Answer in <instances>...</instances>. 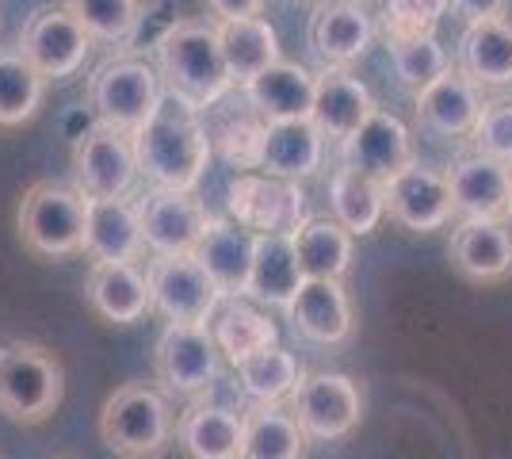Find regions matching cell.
<instances>
[{"mask_svg": "<svg viewBox=\"0 0 512 459\" xmlns=\"http://www.w3.org/2000/svg\"><path fill=\"white\" fill-rule=\"evenodd\" d=\"M211 150V134L203 127L199 111L180 104L169 92L161 108L150 115V123L134 134L138 173L165 192H195L207 173Z\"/></svg>", "mask_w": 512, "mask_h": 459, "instance_id": "obj_1", "label": "cell"}, {"mask_svg": "<svg viewBox=\"0 0 512 459\" xmlns=\"http://www.w3.org/2000/svg\"><path fill=\"white\" fill-rule=\"evenodd\" d=\"M157 73L169 96L203 111L218 104L234 77L222 58V39L214 20H176L157 43Z\"/></svg>", "mask_w": 512, "mask_h": 459, "instance_id": "obj_2", "label": "cell"}, {"mask_svg": "<svg viewBox=\"0 0 512 459\" xmlns=\"http://www.w3.org/2000/svg\"><path fill=\"white\" fill-rule=\"evenodd\" d=\"M176 437L169 394L150 383H127L100 410V440L119 459H161Z\"/></svg>", "mask_w": 512, "mask_h": 459, "instance_id": "obj_3", "label": "cell"}, {"mask_svg": "<svg viewBox=\"0 0 512 459\" xmlns=\"http://www.w3.org/2000/svg\"><path fill=\"white\" fill-rule=\"evenodd\" d=\"M161 100H165L161 73L146 58H134V54L107 58L88 77V108L96 115V123L130 134V138L150 123Z\"/></svg>", "mask_w": 512, "mask_h": 459, "instance_id": "obj_4", "label": "cell"}, {"mask_svg": "<svg viewBox=\"0 0 512 459\" xmlns=\"http://www.w3.org/2000/svg\"><path fill=\"white\" fill-rule=\"evenodd\" d=\"M65 368L46 345L8 341L0 345V414L20 425H43L62 406Z\"/></svg>", "mask_w": 512, "mask_h": 459, "instance_id": "obj_5", "label": "cell"}, {"mask_svg": "<svg viewBox=\"0 0 512 459\" xmlns=\"http://www.w3.org/2000/svg\"><path fill=\"white\" fill-rule=\"evenodd\" d=\"M23 249L46 261H62L85 249V226H88V199L54 180L31 184L20 199L16 211Z\"/></svg>", "mask_w": 512, "mask_h": 459, "instance_id": "obj_6", "label": "cell"}, {"mask_svg": "<svg viewBox=\"0 0 512 459\" xmlns=\"http://www.w3.org/2000/svg\"><path fill=\"white\" fill-rule=\"evenodd\" d=\"M226 211H230V222L249 230L253 238H264V234L291 238L306 222V192L295 180L245 173L230 184Z\"/></svg>", "mask_w": 512, "mask_h": 459, "instance_id": "obj_7", "label": "cell"}, {"mask_svg": "<svg viewBox=\"0 0 512 459\" xmlns=\"http://www.w3.org/2000/svg\"><path fill=\"white\" fill-rule=\"evenodd\" d=\"M134 138L111 127H92L73 146V188L85 199H127L138 184Z\"/></svg>", "mask_w": 512, "mask_h": 459, "instance_id": "obj_8", "label": "cell"}, {"mask_svg": "<svg viewBox=\"0 0 512 459\" xmlns=\"http://www.w3.org/2000/svg\"><path fill=\"white\" fill-rule=\"evenodd\" d=\"M146 276H150L153 310L172 326H207L214 310L222 306V291L214 287L207 268L195 261L192 253L153 257Z\"/></svg>", "mask_w": 512, "mask_h": 459, "instance_id": "obj_9", "label": "cell"}, {"mask_svg": "<svg viewBox=\"0 0 512 459\" xmlns=\"http://www.w3.org/2000/svg\"><path fill=\"white\" fill-rule=\"evenodd\" d=\"M16 50L43 81H65L85 66L92 39L62 4V8H39L27 16Z\"/></svg>", "mask_w": 512, "mask_h": 459, "instance_id": "obj_10", "label": "cell"}, {"mask_svg": "<svg viewBox=\"0 0 512 459\" xmlns=\"http://www.w3.org/2000/svg\"><path fill=\"white\" fill-rule=\"evenodd\" d=\"M222 356L214 349L211 329L207 326H165L153 349V372L165 394L195 398L207 394L218 379Z\"/></svg>", "mask_w": 512, "mask_h": 459, "instance_id": "obj_11", "label": "cell"}, {"mask_svg": "<svg viewBox=\"0 0 512 459\" xmlns=\"http://www.w3.org/2000/svg\"><path fill=\"white\" fill-rule=\"evenodd\" d=\"M310 440L348 437L363 417V394L356 379L341 372H314L299 383L287 406Z\"/></svg>", "mask_w": 512, "mask_h": 459, "instance_id": "obj_12", "label": "cell"}, {"mask_svg": "<svg viewBox=\"0 0 512 459\" xmlns=\"http://www.w3.org/2000/svg\"><path fill=\"white\" fill-rule=\"evenodd\" d=\"M142 222V241L153 257H184L207 234L211 215L192 192H165L153 188L146 199L134 203Z\"/></svg>", "mask_w": 512, "mask_h": 459, "instance_id": "obj_13", "label": "cell"}, {"mask_svg": "<svg viewBox=\"0 0 512 459\" xmlns=\"http://www.w3.org/2000/svg\"><path fill=\"white\" fill-rule=\"evenodd\" d=\"M344 165L360 169L363 176L390 184L398 173H406L409 165H417V150H413V134L409 127L394 115V111L375 108L363 127L341 146Z\"/></svg>", "mask_w": 512, "mask_h": 459, "instance_id": "obj_14", "label": "cell"}, {"mask_svg": "<svg viewBox=\"0 0 512 459\" xmlns=\"http://www.w3.org/2000/svg\"><path fill=\"white\" fill-rule=\"evenodd\" d=\"M383 196L386 215L402 230H413V234L444 230L455 219L448 173L428 169V165H409L406 173H398L390 184H383Z\"/></svg>", "mask_w": 512, "mask_h": 459, "instance_id": "obj_15", "label": "cell"}, {"mask_svg": "<svg viewBox=\"0 0 512 459\" xmlns=\"http://www.w3.org/2000/svg\"><path fill=\"white\" fill-rule=\"evenodd\" d=\"M451 207L455 219H509V192H512V165H501L486 153H463L448 169Z\"/></svg>", "mask_w": 512, "mask_h": 459, "instance_id": "obj_16", "label": "cell"}, {"mask_svg": "<svg viewBox=\"0 0 512 459\" xmlns=\"http://www.w3.org/2000/svg\"><path fill=\"white\" fill-rule=\"evenodd\" d=\"M451 268L470 284H501L512 276V222L470 219L451 230Z\"/></svg>", "mask_w": 512, "mask_h": 459, "instance_id": "obj_17", "label": "cell"}, {"mask_svg": "<svg viewBox=\"0 0 512 459\" xmlns=\"http://www.w3.org/2000/svg\"><path fill=\"white\" fill-rule=\"evenodd\" d=\"M375 39L371 16L360 0H321L310 16V50L325 69L356 66Z\"/></svg>", "mask_w": 512, "mask_h": 459, "instance_id": "obj_18", "label": "cell"}, {"mask_svg": "<svg viewBox=\"0 0 512 459\" xmlns=\"http://www.w3.org/2000/svg\"><path fill=\"white\" fill-rule=\"evenodd\" d=\"M85 303L111 326H134L153 310L150 276L138 264H92L85 276Z\"/></svg>", "mask_w": 512, "mask_h": 459, "instance_id": "obj_19", "label": "cell"}, {"mask_svg": "<svg viewBox=\"0 0 512 459\" xmlns=\"http://www.w3.org/2000/svg\"><path fill=\"white\" fill-rule=\"evenodd\" d=\"M241 92L264 123H299V119H310V111H314L318 77L299 62L279 58L276 66H268L260 77H253Z\"/></svg>", "mask_w": 512, "mask_h": 459, "instance_id": "obj_20", "label": "cell"}, {"mask_svg": "<svg viewBox=\"0 0 512 459\" xmlns=\"http://www.w3.org/2000/svg\"><path fill=\"white\" fill-rule=\"evenodd\" d=\"M85 253L92 264H138L146 253L138 207L130 199H88Z\"/></svg>", "mask_w": 512, "mask_h": 459, "instance_id": "obj_21", "label": "cell"}, {"mask_svg": "<svg viewBox=\"0 0 512 459\" xmlns=\"http://www.w3.org/2000/svg\"><path fill=\"white\" fill-rule=\"evenodd\" d=\"M417 104V119L428 134L436 138H467L474 134L482 108H486V96L482 88L470 85L459 69L444 73L436 85H428L421 96H413Z\"/></svg>", "mask_w": 512, "mask_h": 459, "instance_id": "obj_22", "label": "cell"}, {"mask_svg": "<svg viewBox=\"0 0 512 459\" xmlns=\"http://www.w3.org/2000/svg\"><path fill=\"white\" fill-rule=\"evenodd\" d=\"M375 111V100L360 77L348 69H325L318 73V92H314V111L310 123L321 131L325 142H348L363 127V119Z\"/></svg>", "mask_w": 512, "mask_h": 459, "instance_id": "obj_23", "label": "cell"}, {"mask_svg": "<svg viewBox=\"0 0 512 459\" xmlns=\"http://www.w3.org/2000/svg\"><path fill=\"white\" fill-rule=\"evenodd\" d=\"M287 318L314 345H341L352 337V303L341 280H302Z\"/></svg>", "mask_w": 512, "mask_h": 459, "instance_id": "obj_24", "label": "cell"}, {"mask_svg": "<svg viewBox=\"0 0 512 459\" xmlns=\"http://www.w3.org/2000/svg\"><path fill=\"white\" fill-rule=\"evenodd\" d=\"M253 234L241 230L230 219H211L207 234L199 238L192 257L222 291V299H245L249 291V272H253Z\"/></svg>", "mask_w": 512, "mask_h": 459, "instance_id": "obj_25", "label": "cell"}, {"mask_svg": "<svg viewBox=\"0 0 512 459\" xmlns=\"http://www.w3.org/2000/svg\"><path fill=\"white\" fill-rule=\"evenodd\" d=\"M455 69L467 77L470 85L482 92L512 85V20L497 16V20L467 23L463 39H459V58Z\"/></svg>", "mask_w": 512, "mask_h": 459, "instance_id": "obj_26", "label": "cell"}, {"mask_svg": "<svg viewBox=\"0 0 512 459\" xmlns=\"http://www.w3.org/2000/svg\"><path fill=\"white\" fill-rule=\"evenodd\" d=\"M176 444L188 459H241L245 414L195 402L176 421Z\"/></svg>", "mask_w": 512, "mask_h": 459, "instance_id": "obj_27", "label": "cell"}, {"mask_svg": "<svg viewBox=\"0 0 512 459\" xmlns=\"http://www.w3.org/2000/svg\"><path fill=\"white\" fill-rule=\"evenodd\" d=\"M325 157V138L310 119L299 123H264V142H260V169L279 180H306L321 169Z\"/></svg>", "mask_w": 512, "mask_h": 459, "instance_id": "obj_28", "label": "cell"}, {"mask_svg": "<svg viewBox=\"0 0 512 459\" xmlns=\"http://www.w3.org/2000/svg\"><path fill=\"white\" fill-rule=\"evenodd\" d=\"M211 329V341L218 356L226 360V364H241V360H249L256 352L264 349H276L279 345V329L276 322L264 314V310H256V306L241 303V299H222V306L214 310V318L207 322Z\"/></svg>", "mask_w": 512, "mask_h": 459, "instance_id": "obj_29", "label": "cell"}, {"mask_svg": "<svg viewBox=\"0 0 512 459\" xmlns=\"http://www.w3.org/2000/svg\"><path fill=\"white\" fill-rule=\"evenodd\" d=\"M302 268L295 257V241L279 238V234H264L253 241V272H249V299L260 306H279L287 310L291 299L302 287Z\"/></svg>", "mask_w": 512, "mask_h": 459, "instance_id": "obj_30", "label": "cell"}, {"mask_svg": "<svg viewBox=\"0 0 512 459\" xmlns=\"http://www.w3.org/2000/svg\"><path fill=\"white\" fill-rule=\"evenodd\" d=\"M218 39H222V58L234 77V85H249L268 66L279 62V35L276 27L264 16H249V20L218 23Z\"/></svg>", "mask_w": 512, "mask_h": 459, "instance_id": "obj_31", "label": "cell"}, {"mask_svg": "<svg viewBox=\"0 0 512 459\" xmlns=\"http://www.w3.org/2000/svg\"><path fill=\"white\" fill-rule=\"evenodd\" d=\"M329 211L352 238H367V234H375V226L386 215L383 184L363 176L360 169L341 165L329 180Z\"/></svg>", "mask_w": 512, "mask_h": 459, "instance_id": "obj_32", "label": "cell"}, {"mask_svg": "<svg viewBox=\"0 0 512 459\" xmlns=\"http://www.w3.org/2000/svg\"><path fill=\"white\" fill-rule=\"evenodd\" d=\"M291 241L306 280H344L352 264V234L337 219H306Z\"/></svg>", "mask_w": 512, "mask_h": 459, "instance_id": "obj_33", "label": "cell"}, {"mask_svg": "<svg viewBox=\"0 0 512 459\" xmlns=\"http://www.w3.org/2000/svg\"><path fill=\"white\" fill-rule=\"evenodd\" d=\"M310 437L287 406H253L245 414L241 459H302Z\"/></svg>", "mask_w": 512, "mask_h": 459, "instance_id": "obj_34", "label": "cell"}, {"mask_svg": "<svg viewBox=\"0 0 512 459\" xmlns=\"http://www.w3.org/2000/svg\"><path fill=\"white\" fill-rule=\"evenodd\" d=\"M234 372L241 379V391L249 394L256 406H283L291 394L299 391L302 379H306L299 360L287 349H279V345L241 360Z\"/></svg>", "mask_w": 512, "mask_h": 459, "instance_id": "obj_35", "label": "cell"}, {"mask_svg": "<svg viewBox=\"0 0 512 459\" xmlns=\"http://www.w3.org/2000/svg\"><path fill=\"white\" fill-rule=\"evenodd\" d=\"M386 54H390V66L398 85L421 96L428 85H436L444 73H451L448 50L440 46L436 35H417V39H386Z\"/></svg>", "mask_w": 512, "mask_h": 459, "instance_id": "obj_36", "label": "cell"}, {"mask_svg": "<svg viewBox=\"0 0 512 459\" xmlns=\"http://www.w3.org/2000/svg\"><path fill=\"white\" fill-rule=\"evenodd\" d=\"M46 81L20 50H0V127H23L43 104Z\"/></svg>", "mask_w": 512, "mask_h": 459, "instance_id": "obj_37", "label": "cell"}, {"mask_svg": "<svg viewBox=\"0 0 512 459\" xmlns=\"http://www.w3.org/2000/svg\"><path fill=\"white\" fill-rule=\"evenodd\" d=\"M65 8L92 43H127L142 23V0H65Z\"/></svg>", "mask_w": 512, "mask_h": 459, "instance_id": "obj_38", "label": "cell"}, {"mask_svg": "<svg viewBox=\"0 0 512 459\" xmlns=\"http://www.w3.org/2000/svg\"><path fill=\"white\" fill-rule=\"evenodd\" d=\"M448 8L451 0H383L386 39L436 35V27L448 16Z\"/></svg>", "mask_w": 512, "mask_h": 459, "instance_id": "obj_39", "label": "cell"}, {"mask_svg": "<svg viewBox=\"0 0 512 459\" xmlns=\"http://www.w3.org/2000/svg\"><path fill=\"white\" fill-rule=\"evenodd\" d=\"M470 138L478 153H486L501 165H512V100H486L482 119Z\"/></svg>", "mask_w": 512, "mask_h": 459, "instance_id": "obj_40", "label": "cell"}, {"mask_svg": "<svg viewBox=\"0 0 512 459\" xmlns=\"http://www.w3.org/2000/svg\"><path fill=\"white\" fill-rule=\"evenodd\" d=\"M218 138V150L222 157L237 165V169H260V142H264V119H237V123H226L222 131L214 134ZM211 138V142H214Z\"/></svg>", "mask_w": 512, "mask_h": 459, "instance_id": "obj_41", "label": "cell"}, {"mask_svg": "<svg viewBox=\"0 0 512 459\" xmlns=\"http://www.w3.org/2000/svg\"><path fill=\"white\" fill-rule=\"evenodd\" d=\"M207 12H211L214 23L249 20V16L264 12V0H207Z\"/></svg>", "mask_w": 512, "mask_h": 459, "instance_id": "obj_42", "label": "cell"}, {"mask_svg": "<svg viewBox=\"0 0 512 459\" xmlns=\"http://www.w3.org/2000/svg\"><path fill=\"white\" fill-rule=\"evenodd\" d=\"M451 12L463 16L467 23L497 20V16L509 12V0H451Z\"/></svg>", "mask_w": 512, "mask_h": 459, "instance_id": "obj_43", "label": "cell"}, {"mask_svg": "<svg viewBox=\"0 0 512 459\" xmlns=\"http://www.w3.org/2000/svg\"><path fill=\"white\" fill-rule=\"evenodd\" d=\"M509 222H512V192H509Z\"/></svg>", "mask_w": 512, "mask_h": 459, "instance_id": "obj_44", "label": "cell"}]
</instances>
